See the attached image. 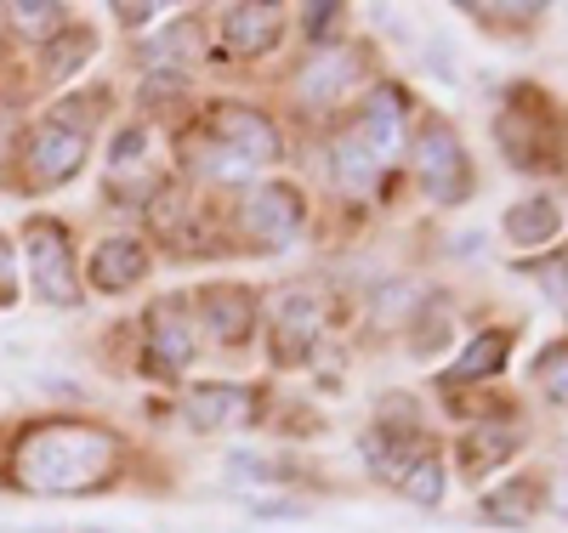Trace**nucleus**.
Masks as SVG:
<instances>
[{"mask_svg": "<svg viewBox=\"0 0 568 533\" xmlns=\"http://www.w3.org/2000/svg\"><path fill=\"white\" fill-rule=\"evenodd\" d=\"M109 465H114V438L98 426H40L18 449V482L34 494L98 489Z\"/></svg>", "mask_w": 568, "mask_h": 533, "instance_id": "nucleus-1", "label": "nucleus"}, {"mask_svg": "<svg viewBox=\"0 0 568 533\" xmlns=\"http://www.w3.org/2000/svg\"><path fill=\"white\" fill-rule=\"evenodd\" d=\"M23 262H29V284L45 307H74V262H69V233L58 222H29L23 227Z\"/></svg>", "mask_w": 568, "mask_h": 533, "instance_id": "nucleus-2", "label": "nucleus"}, {"mask_svg": "<svg viewBox=\"0 0 568 533\" xmlns=\"http://www.w3.org/2000/svg\"><path fill=\"white\" fill-rule=\"evenodd\" d=\"M420 182H426V193H433L438 205H460L466 187H471L466 148H460V136L444 120H433L426 136H420Z\"/></svg>", "mask_w": 568, "mask_h": 533, "instance_id": "nucleus-3", "label": "nucleus"}, {"mask_svg": "<svg viewBox=\"0 0 568 533\" xmlns=\"http://www.w3.org/2000/svg\"><path fill=\"white\" fill-rule=\"evenodd\" d=\"M245 227L251 238H262V245H291L296 227H302V193L296 187H284V182H262L251 187V199H245Z\"/></svg>", "mask_w": 568, "mask_h": 533, "instance_id": "nucleus-4", "label": "nucleus"}, {"mask_svg": "<svg viewBox=\"0 0 568 533\" xmlns=\"http://www.w3.org/2000/svg\"><path fill=\"white\" fill-rule=\"evenodd\" d=\"M211 131H216V142H227V154L245 160V165H273V160H278V131H273L256 109L222 103V109L211 114Z\"/></svg>", "mask_w": 568, "mask_h": 533, "instance_id": "nucleus-5", "label": "nucleus"}, {"mask_svg": "<svg viewBox=\"0 0 568 533\" xmlns=\"http://www.w3.org/2000/svg\"><path fill=\"white\" fill-rule=\"evenodd\" d=\"M80 165H85V136H80V131H69V125H40V131L29 136V176H34L40 187L69 182Z\"/></svg>", "mask_w": 568, "mask_h": 533, "instance_id": "nucleus-6", "label": "nucleus"}, {"mask_svg": "<svg viewBox=\"0 0 568 533\" xmlns=\"http://www.w3.org/2000/svg\"><path fill=\"white\" fill-rule=\"evenodd\" d=\"M358 148L369 154V165L404 154V96L393 85L375 91L369 103H364V114H358Z\"/></svg>", "mask_w": 568, "mask_h": 533, "instance_id": "nucleus-7", "label": "nucleus"}, {"mask_svg": "<svg viewBox=\"0 0 568 533\" xmlns=\"http://www.w3.org/2000/svg\"><path fill=\"white\" fill-rule=\"evenodd\" d=\"M142 278H149V250H142V238L120 233V238H103V245L91 250V289H103V296H120V289H131Z\"/></svg>", "mask_w": 568, "mask_h": 533, "instance_id": "nucleus-8", "label": "nucleus"}, {"mask_svg": "<svg viewBox=\"0 0 568 533\" xmlns=\"http://www.w3.org/2000/svg\"><path fill=\"white\" fill-rule=\"evenodd\" d=\"M200 318H205V335L222 347H240L251 341V324H256V301H251V289H205V301H200Z\"/></svg>", "mask_w": 568, "mask_h": 533, "instance_id": "nucleus-9", "label": "nucleus"}, {"mask_svg": "<svg viewBox=\"0 0 568 533\" xmlns=\"http://www.w3.org/2000/svg\"><path fill=\"white\" fill-rule=\"evenodd\" d=\"M227 45L233 52H251V58H262V52H273L278 45V34H284V12L278 7H227Z\"/></svg>", "mask_w": 568, "mask_h": 533, "instance_id": "nucleus-10", "label": "nucleus"}, {"mask_svg": "<svg viewBox=\"0 0 568 533\" xmlns=\"http://www.w3.org/2000/svg\"><path fill=\"white\" fill-rule=\"evenodd\" d=\"M251 414V392L245 386H200L194 398H187V420L200 431H227Z\"/></svg>", "mask_w": 568, "mask_h": 533, "instance_id": "nucleus-11", "label": "nucleus"}, {"mask_svg": "<svg viewBox=\"0 0 568 533\" xmlns=\"http://www.w3.org/2000/svg\"><path fill=\"white\" fill-rule=\"evenodd\" d=\"M506 233H511V245H524V250L551 245V238L562 233L557 199H524V205H511V211H506Z\"/></svg>", "mask_w": 568, "mask_h": 533, "instance_id": "nucleus-12", "label": "nucleus"}, {"mask_svg": "<svg viewBox=\"0 0 568 533\" xmlns=\"http://www.w3.org/2000/svg\"><path fill=\"white\" fill-rule=\"evenodd\" d=\"M511 454H517V431H506V426H484V431H466L460 438V465L471 482L489 476L495 465H506Z\"/></svg>", "mask_w": 568, "mask_h": 533, "instance_id": "nucleus-13", "label": "nucleus"}, {"mask_svg": "<svg viewBox=\"0 0 568 533\" xmlns=\"http://www.w3.org/2000/svg\"><path fill=\"white\" fill-rule=\"evenodd\" d=\"M149 324H154V358H160L165 369H187V358H194V329H187L182 307L165 301V307H154Z\"/></svg>", "mask_w": 568, "mask_h": 533, "instance_id": "nucleus-14", "label": "nucleus"}, {"mask_svg": "<svg viewBox=\"0 0 568 533\" xmlns=\"http://www.w3.org/2000/svg\"><path fill=\"white\" fill-rule=\"evenodd\" d=\"M353 80H358V58L353 52H329V58H318L302 74V96H307V103H336Z\"/></svg>", "mask_w": 568, "mask_h": 533, "instance_id": "nucleus-15", "label": "nucleus"}, {"mask_svg": "<svg viewBox=\"0 0 568 533\" xmlns=\"http://www.w3.org/2000/svg\"><path fill=\"white\" fill-rule=\"evenodd\" d=\"M535 511H540V489H529V482H506V489L484 494V522L495 527H524Z\"/></svg>", "mask_w": 568, "mask_h": 533, "instance_id": "nucleus-16", "label": "nucleus"}, {"mask_svg": "<svg viewBox=\"0 0 568 533\" xmlns=\"http://www.w3.org/2000/svg\"><path fill=\"white\" fill-rule=\"evenodd\" d=\"M506 352H511V341L500 329H489V335H478L466 352H460V363H455V380H471V375H500L506 369Z\"/></svg>", "mask_w": 568, "mask_h": 533, "instance_id": "nucleus-17", "label": "nucleus"}, {"mask_svg": "<svg viewBox=\"0 0 568 533\" xmlns=\"http://www.w3.org/2000/svg\"><path fill=\"white\" fill-rule=\"evenodd\" d=\"M278 329H284V341H313V335H318V301L307 296V289H284Z\"/></svg>", "mask_w": 568, "mask_h": 533, "instance_id": "nucleus-18", "label": "nucleus"}, {"mask_svg": "<svg viewBox=\"0 0 568 533\" xmlns=\"http://www.w3.org/2000/svg\"><path fill=\"white\" fill-rule=\"evenodd\" d=\"M398 494H404V500H415V505H438V500H444V465L420 454V460L398 476Z\"/></svg>", "mask_w": 568, "mask_h": 533, "instance_id": "nucleus-19", "label": "nucleus"}, {"mask_svg": "<svg viewBox=\"0 0 568 533\" xmlns=\"http://www.w3.org/2000/svg\"><path fill=\"white\" fill-rule=\"evenodd\" d=\"M91 52H98V34H85V29H80V34H74V45H69V40H58V45H52V58H45V74H74Z\"/></svg>", "mask_w": 568, "mask_h": 533, "instance_id": "nucleus-20", "label": "nucleus"}, {"mask_svg": "<svg viewBox=\"0 0 568 533\" xmlns=\"http://www.w3.org/2000/svg\"><path fill=\"white\" fill-rule=\"evenodd\" d=\"M142 148H149V131H142V125L120 131L114 136V171H136L142 165Z\"/></svg>", "mask_w": 568, "mask_h": 533, "instance_id": "nucleus-21", "label": "nucleus"}, {"mask_svg": "<svg viewBox=\"0 0 568 533\" xmlns=\"http://www.w3.org/2000/svg\"><path fill=\"white\" fill-rule=\"evenodd\" d=\"M12 18L23 34H52L63 23V7H12Z\"/></svg>", "mask_w": 568, "mask_h": 533, "instance_id": "nucleus-22", "label": "nucleus"}, {"mask_svg": "<svg viewBox=\"0 0 568 533\" xmlns=\"http://www.w3.org/2000/svg\"><path fill=\"white\" fill-rule=\"evenodd\" d=\"M18 301V250L0 238V307H12Z\"/></svg>", "mask_w": 568, "mask_h": 533, "instance_id": "nucleus-23", "label": "nucleus"}, {"mask_svg": "<svg viewBox=\"0 0 568 533\" xmlns=\"http://www.w3.org/2000/svg\"><path fill=\"white\" fill-rule=\"evenodd\" d=\"M302 18H307V34H313V40H324L329 29H336L342 7H302Z\"/></svg>", "mask_w": 568, "mask_h": 533, "instance_id": "nucleus-24", "label": "nucleus"}, {"mask_svg": "<svg viewBox=\"0 0 568 533\" xmlns=\"http://www.w3.org/2000/svg\"><path fill=\"white\" fill-rule=\"evenodd\" d=\"M546 289H551L557 301H568V256H562V262H557V267L546 273Z\"/></svg>", "mask_w": 568, "mask_h": 533, "instance_id": "nucleus-25", "label": "nucleus"}, {"mask_svg": "<svg viewBox=\"0 0 568 533\" xmlns=\"http://www.w3.org/2000/svg\"><path fill=\"white\" fill-rule=\"evenodd\" d=\"M160 7H114V18H125V23H142V18H154Z\"/></svg>", "mask_w": 568, "mask_h": 533, "instance_id": "nucleus-26", "label": "nucleus"}, {"mask_svg": "<svg viewBox=\"0 0 568 533\" xmlns=\"http://www.w3.org/2000/svg\"><path fill=\"white\" fill-rule=\"evenodd\" d=\"M551 398H568V363L551 369Z\"/></svg>", "mask_w": 568, "mask_h": 533, "instance_id": "nucleus-27", "label": "nucleus"}]
</instances>
